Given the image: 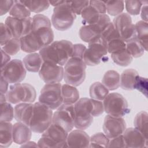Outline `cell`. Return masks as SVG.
<instances>
[{
    "mask_svg": "<svg viewBox=\"0 0 148 148\" xmlns=\"http://www.w3.org/2000/svg\"><path fill=\"white\" fill-rule=\"evenodd\" d=\"M73 45L69 40H56L42 48L39 53L43 61L53 62L63 66L71 57Z\"/></svg>",
    "mask_w": 148,
    "mask_h": 148,
    "instance_id": "1",
    "label": "cell"
},
{
    "mask_svg": "<svg viewBox=\"0 0 148 148\" xmlns=\"http://www.w3.org/2000/svg\"><path fill=\"white\" fill-rule=\"evenodd\" d=\"M86 65L83 59L71 57L64 65V80L66 84L80 86L86 79Z\"/></svg>",
    "mask_w": 148,
    "mask_h": 148,
    "instance_id": "2",
    "label": "cell"
},
{
    "mask_svg": "<svg viewBox=\"0 0 148 148\" xmlns=\"http://www.w3.org/2000/svg\"><path fill=\"white\" fill-rule=\"evenodd\" d=\"M52 109L39 102L34 103L33 114L30 123L32 132L42 134L53 122Z\"/></svg>",
    "mask_w": 148,
    "mask_h": 148,
    "instance_id": "3",
    "label": "cell"
},
{
    "mask_svg": "<svg viewBox=\"0 0 148 148\" xmlns=\"http://www.w3.org/2000/svg\"><path fill=\"white\" fill-rule=\"evenodd\" d=\"M83 60L86 65L95 66L106 58L108 52V42L101 36L92 39L88 43Z\"/></svg>",
    "mask_w": 148,
    "mask_h": 148,
    "instance_id": "4",
    "label": "cell"
},
{
    "mask_svg": "<svg viewBox=\"0 0 148 148\" xmlns=\"http://www.w3.org/2000/svg\"><path fill=\"white\" fill-rule=\"evenodd\" d=\"M5 95L7 101L12 104L32 103L36 99V91L34 87L29 83H18L10 85Z\"/></svg>",
    "mask_w": 148,
    "mask_h": 148,
    "instance_id": "5",
    "label": "cell"
},
{
    "mask_svg": "<svg viewBox=\"0 0 148 148\" xmlns=\"http://www.w3.org/2000/svg\"><path fill=\"white\" fill-rule=\"evenodd\" d=\"M71 1H66L63 4L54 7L51 16V24L57 30L64 31L69 29L76 17L71 7Z\"/></svg>",
    "mask_w": 148,
    "mask_h": 148,
    "instance_id": "6",
    "label": "cell"
},
{
    "mask_svg": "<svg viewBox=\"0 0 148 148\" xmlns=\"http://www.w3.org/2000/svg\"><path fill=\"white\" fill-rule=\"evenodd\" d=\"M103 103L104 112L112 116L123 117L130 112L127 100L117 92L109 93Z\"/></svg>",
    "mask_w": 148,
    "mask_h": 148,
    "instance_id": "7",
    "label": "cell"
},
{
    "mask_svg": "<svg viewBox=\"0 0 148 148\" xmlns=\"http://www.w3.org/2000/svg\"><path fill=\"white\" fill-rule=\"evenodd\" d=\"M75 127L79 130H86L93 121L90 98H80L75 104Z\"/></svg>",
    "mask_w": 148,
    "mask_h": 148,
    "instance_id": "8",
    "label": "cell"
},
{
    "mask_svg": "<svg viewBox=\"0 0 148 148\" xmlns=\"http://www.w3.org/2000/svg\"><path fill=\"white\" fill-rule=\"evenodd\" d=\"M61 87L60 83L46 84L40 90L39 102L52 110L58 108L63 103Z\"/></svg>",
    "mask_w": 148,
    "mask_h": 148,
    "instance_id": "9",
    "label": "cell"
},
{
    "mask_svg": "<svg viewBox=\"0 0 148 148\" xmlns=\"http://www.w3.org/2000/svg\"><path fill=\"white\" fill-rule=\"evenodd\" d=\"M112 23L120 38L125 43L136 39L135 26L129 14L121 13L114 18Z\"/></svg>",
    "mask_w": 148,
    "mask_h": 148,
    "instance_id": "10",
    "label": "cell"
},
{
    "mask_svg": "<svg viewBox=\"0 0 148 148\" xmlns=\"http://www.w3.org/2000/svg\"><path fill=\"white\" fill-rule=\"evenodd\" d=\"M74 104L62 103L53 115V123L60 125L68 132L75 127Z\"/></svg>",
    "mask_w": 148,
    "mask_h": 148,
    "instance_id": "11",
    "label": "cell"
},
{
    "mask_svg": "<svg viewBox=\"0 0 148 148\" xmlns=\"http://www.w3.org/2000/svg\"><path fill=\"white\" fill-rule=\"evenodd\" d=\"M27 70L23 62L18 59L10 60L6 65L1 68V74L9 83H20L25 77Z\"/></svg>",
    "mask_w": 148,
    "mask_h": 148,
    "instance_id": "12",
    "label": "cell"
},
{
    "mask_svg": "<svg viewBox=\"0 0 148 148\" xmlns=\"http://www.w3.org/2000/svg\"><path fill=\"white\" fill-rule=\"evenodd\" d=\"M110 19L106 14H101L99 20L92 24L82 25L79 29L80 39L87 43L99 36L107 25L109 24Z\"/></svg>",
    "mask_w": 148,
    "mask_h": 148,
    "instance_id": "13",
    "label": "cell"
},
{
    "mask_svg": "<svg viewBox=\"0 0 148 148\" xmlns=\"http://www.w3.org/2000/svg\"><path fill=\"white\" fill-rule=\"evenodd\" d=\"M38 73L46 84L60 83L64 79L63 66L50 61H43Z\"/></svg>",
    "mask_w": 148,
    "mask_h": 148,
    "instance_id": "14",
    "label": "cell"
},
{
    "mask_svg": "<svg viewBox=\"0 0 148 148\" xmlns=\"http://www.w3.org/2000/svg\"><path fill=\"white\" fill-rule=\"evenodd\" d=\"M5 24L9 28L14 38L20 39L32 30V17L20 19L9 16L6 17Z\"/></svg>",
    "mask_w": 148,
    "mask_h": 148,
    "instance_id": "15",
    "label": "cell"
},
{
    "mask_svg": "<svg viewBox=\"0 0 148 148\" xmlns=\"http://www.w3.org/2000/svg\"><path fill=\"white\" fill-rule=\"evenodd\" d=\"M126 129V123L121 117H114L108 114L104 119L103 130L109 139H112L123 134Z\"/></svg>",
    "mask_w": 148,
    "mask_h": 148,
    "instance_id": "16",
    "label": "cell"
},
{
    "mask_svg": "<svg viewBox=\"0 0 148 148\" xmlns=\"http://www.w3.org/2000/svg\"><path fill=\"white\" fill-rule=\"evenodd\" d=\"M128 148H142L148 146V139L135 128H126L122 134Z\"/></svg>",
    "mask_w": 148,
    "mask_h": 148,
    "instance_id": "17",
    "label": "cell"
},
{
    "mask_svg": "<svg viewBox=\"0 0 148 148\" xmlns=\"http://www.w3.org/2000/svg\"><path fill=\"white\" fill-rule=\"evenodd\" d=\"M68 132L62 127L54 123H51L42 135L46 136L56 142L59 147H68L66 138Z\"/></svg>",
    "mask_w": 148,
    "mask_h": 148,
    "instance_id": "18",
    "label": "cell"
},
{
    "mask_svg": "<svg viewBox=\"0 0 148 148\" xmlns=\"http://www.w3.org/2000/svg\"><path fill=\"white\" fill-rule=\"evenodd\" d=\"M33 110L34 104L32 103H17L14 108V118L17 122H21L29 126Z\"/></svg>",
    "mask_w": 148,
    "mask_h": 148,
    "instance_id": "19",
    "label": "cell"
},
{
    "mask_svg": "<svg viewBox=\"0 0 148 148\" xmlns=\"http://www.w3.org/2000/svg\"><path fill=\"white\" fill-rule=\"evenodd\" d=\"M90 138L88 135L82 130H72L68 134L66 138L67 146L89 147Z\"/></svg>",
    "mask_w": 148,
    "mask_h": 148,
    "instance_id": "20",
    "label": "cell"
},
{
    "mask_svg": "<svg viewBox=\"0 0 148 148\" xmlns=\"http://www.w3.org/2000/svg\"><path fill=\"white\" fill-rule=\"evenodd\" d=\"M32 132L29 126L21 122H17L13 125V139L17 145H23L30 140Z\"/></svg>",
    "mask_w": 148,
    "mask_h": 148,
    "instance_id": "21",
    "label": "cell"
},
{
    "mask_svg": "<svg viewBox=\"0 0 148 148\" xmlns=\"http://www.w3.org/2000/svg\"><path fill=\"white\" fill-rule=\"evenodd\" d=\"M20 40L21 50L25 53H35L36 51H39L42 48L36 35L32 30L22 36Z\"/></svg>",
    "mask_w": 148,
    "mask_h": 148,
    "instance_id": "22",
    "label": "cell"
},
{
    "mask_svg": "<svg viewBox=\"0 0 148 148\" xmlns=\"http://www.w3.org/2000/svg\"><path fill=\"white\" fill-rule=\"evenodd\" d=\"M23 62L27 71L31 72H38L43 60L39 53L35 52L26 55L23 58Z\"/></svg>",
    "mask_w": 148,
    "mask_h": 148,
    "instance_id": "23",
    "label": "cell"
},
{
    "mask_svg": "<svg viewBox=\"0 0 148 148\" xmlns=\"http://www.w3.org/2000/svg\"><path fill=\"white\" fill-rule=\"evenodd\" d=\"M0 147H8L13 142V124L10 122H0Z\"/></svg>",
    "mask_w": 148,
    "mask_h": 148,
    "instance_id": "24",
    "label": "cell"
},
{
    "mask_svg": "<svg viewBox=\"0 0 148 148\" xmlns=\"http://www.w3.org/2000/svg\"><path fill=\"white\" fill-rule=\"evenodd\" d=\"M139 75L138 72L134 69H127L124 71L120 76V86L125 90H134L136 77Z\"/></svg>",
    "mask_w": 148,
    "mask_h": 148,
    "instance_id": "25",
    "label": "cell"
},
{
    "mask_svg": "<svg viewBox=\"0 0 148 148\" xmlns=\"http://www.w3.org/2000/svg\"><path fill=\"white\" fill-rule=\"evenodd\" d=\"M63 103L75 104L80 98V94L77 88L72 85L64 84L61 87Z\"/></svg>",
    "mask_w": 148,
    "mask_h": 148,
    "instance_id": "26",
    "label": "cell"
},
{
    "mask_svg": "<svg viewBox=\"0 0 148 148\" xmlns=\"http://www.w3.org/2000/svg\"><path fill=\"white\" fill-rule=\"evenodd\" d=\"M102 83L109 91L115 90L120 87V75L114 70H109L104 74Z\"/></svg>",
    "mask_w": 148,
    "mask_h": 148,
    "instance_id": "27",
    "label": "cell"
},
{
    "mask_svg": "<svg viewBox=\"0 0 148 148\" xmlns=\"http://www.w3.org/2000/svg\"><path fill=\"white\" fill-rule=\"evenodd\" d=\"M136 39L143 46L145 51L147 50L148 42V25L147 22L143 20L138 21L135 24Z\"/></svg>",
    "mask_w": 148,
    "mask_h": 148,
    "instance_id": "28",
    "label": "cell"
},
{
    "mask_svg": "<svg viewBox=\"0 0 148 148\" xmlns=\"http://www.w3.org/2000/svg\"><path fill=\"white\" fill-rule=\"evenodd\" d=\"M82 23L83 25L92 24L97 23L101 16V14L91 5H89L82 11Z\"/></svg>",
    "mask_w": 148,
    "mask_h": 148,
    "instance_id": "29",
    "label": "cell"
},
{
    "mask_svg": "<svg viewBox=\"0 0 148 148\" xmlns=\"http://www.w3.org/2000/svg\"><path fill=\"white\" fill-rule=\"evenodd\" d=\"M89 94L91 98L103 101L109 94V90L102 83L96 82L90 86Z\"/></svg>",
    "mask_w": 148,
    "mask_h": 148,
    "instance_id": "30",
    "label": "cell"
},
{
    "mask_svg": "<svg viewBox=\"0 0 148 148\" xmlns=\"http://www.w3.org/2000/svg\"><path fill=\"white\" fill-rule=\"evenodd\" d=\"M148 114L146 111H141L136 114L134 118V124L136 129L139 131L148 139L147 122Z\"/></svg>",
    "mask_w": 148,
    "mask_h": 148,
    "instance_id": "31",
    "label": "cell"
},
{
    "mask_svg": "<svg viewBox=\"0 0 148 148\" xmlns=\"http://www.w3.org/2000/svg\"><path fill=\"white\" fill-rule=\"evenodd\" d=\"M29 10L21 2V1H14V3L9 12V16L17 18H25L31 16Z\"/></svg>",
    "mask_w": 148,
    "mask_h": 148,
    "instance_id": "32",
    "label": "cell"
},
{
    "mask_svg": "<svg viewBox=\"0 0 148 148\" xmlns=\"http://www.w3.org/2000/svg\"><path fill=\"white\" fill-rule=\"evenodd\" d=\"M31 12L40 13L49 8L50 3L48 1H21Z\"/></svg>",
    "mask_w": 148,
    "mask_h": 148,
    "instance_id": "33",
    "label": "cell"
},
{
    "mask_svg": "<svg viewBox=\"0 0 148 148\" xmlns=\"http://www.w3.org/2000/svg\"><path fill=\"white\" fill-rule=\"evenodd\" d=\"M126 50L132 58L140 57L144 54L145 51L142 44L136 39L126 43Z\"/></svg>",
    "mask_w": 148,
    "mask_h": 148,
    "instance_id": "34",
    "label": "cell"
},
{
    "mask_svg": "<svg viewBox=\"0 0 148 148\" xmlns=\"http://www.w3.org/2000/svg\"><path fill=\"white\" fill-rule=\"evenodd\" d=\"M110 56L113 61L115 64L122 66H128L131 63L133 60L132 57L126 49L120 52L110 54Z\"/></svg>",
    "mask_w": 148,
    "mask_h": 148,
    "instance_id": "35",
    "label": "cell"
},
{
    "mask_svg": "<svg viewBox=\"0 0 148 148\" xmlns=\"http://www.w3.org/2000/svg\"><path fill=\"white\" fill-rule=\"evenodd\" d=\"M107 13L113 16L121 14L124 8L123 1H105Z\"/></svg>",
    "mask_w": 148,
    "mask_h": 148,
    "instance_id": "36",
    "label": "cell"
},
{
    "mask_svg": "<svg viewBox=\"0 0 148 148\" xmlns=\"http://www.w3.org/2000/svg\"><path fill=\"white\" fill-rule=\"evenodd\" d=\"M110 139L103 132H97L92 135L90 138L89 147H108Z\"/></svg>",
    "mask_w": 148,
    "mask_h": 148,
    "instance_id": "37",
    "label": "cell"
},
{
    "mask_svg": "<svg viewBox=\"0 0 148 148\" xmlns=\"http://www.w3.org/2000/svg\"><path fill=\"white\" fill-rule=\"evenodd\" d=\"M0 122H10L14 118V108L9 102L1 103Z\"/></svg>",
    "mask_w": 148,
    "mask_h": 148,
    "instance_id": "38",
    "label": "cell"
},
{
    "mask_svg": "<svg viewBox=\"0 0 148 148\" xmlns=\"http://www.w3.org/2000/svg\"><path fill=\"white\" fill-rule=\"evenodd\" d=\"M1 49L9 56L16 54L21 49L20 39L13 37L7 43L2 46Z\"/></svg>",
    "mask_w": 148,
    "mask_h": 148,
    "instance_id": "39",
    "label": "cell"
},
{
    "mask_svg": "<svg viewBox=\"0 0 148 148\" xmlns=\"http://www.w3.org/2000/svg\"><path fill=\"white\" fill-rule=\"evenodd\" d=\"M126 49V43L120 38H116L108 42V52L110 54L120 52Z\"/></svg>",
    "mask_w": 148,
    "mask_h": 148,
    "instance_id": "40",
    "label": "cell"
},
{
    "mask_svg": "<svg viewBox=\"0 0 148 148\" xmlns=\"http://www.w3.org/2000/svg\"><path fill=\"white\" fill-rule=\"evenodd\" d=\"M145 1H124L125 9L128 13V14L131 15H138Z\"/></svg>",
    "mask_w": 148,
    "mask_h": 148,
    "instance_id": "41",
    "label": "cell"
},
{
    "mask_svg": "<svg viewBox=\"0 0 148 148\" xmlns=\"http://www.w3.org/2000/svg\"><path fill=\"white\" fill-rule=\"evenodd\" d=\"M0 45L3 46L13 38V34L9 28L3 23L0 24Z\"/></svg>",
    "mask_w": 148,
    "mask_h": 148,
    "instance_id": "42",
    "label": "cell"
},
{
    "mask_svg": "<svg viewBox=\"0 0 148 148\" xmlns=\"http://www.w3.org/2000/svg\"><path fill=\"white\" fill-rule=\"evenodd\" d=\"M107 42L112 39L120 38L112 22H110L100 35Z\"/></svg>",
    "mask_w": 148,
    "mask_h": 148,
    "instance_id": "43",
    "label": "cell"
},
{
    "mask_svg": "<svg viewBox=\"0 0 148 148\" xmlns=\"http://www.w3.org/2000/svg\"><path fill=\"white\" fill-rule=\"evenodd\" d=\"M147 79L140 76L139 75L137 76L136 77L134 89H136L140 91L142 94H143L146 98L147 97Z\"/></svg>",
    "mask_w": 148,
    "mask_h": 148,
    "instance_id": "44",
    "label": "cell"
},
{
    "mask_svg": "<svg viewBox=\"0 0 148 148\" xmlns=\"http://www.w3.org/2000/svg\"><path fill=\"white\" fill-rule=\"evenodd\" d=\"M91 109V114L93 117L101 116L104 112L103 103L102 101L90 98Z\"/></svg>",
    "mask_w": 148,
    "mask_h": 148,
    "instance_id": "45",
    "label": "cell"
},
{
    "mask_svg": "<svg viewBox=\"0 0 148 148\" xmlns=\"http://www.w3.org/2000/svg\"><path fill=\"white\" fill-rule=\"evenodd\" d=\"M71 7L77 15L81 14L82 11L89 5V1H71Z\"/></svg>",
    "mask_w": 148,
    "mask_h": 148,
    "instance_id": "46",
    "label": "cell"
},
{
    "mask_svg": "<svg viewBox=\"0 0 148 148\" xmlns=\"http://www.w3.org/2000/svg\"><path fill=\"white\" fill-rule=\"evenodd\" d=\"M39 147H59L58 145L50 138L42 135L37 143Z\"/></svg>",
    "mask_w": 148,
    "mask_h": 148,
    "instance_id": "47",
    "label": "cell"
},
{
    "mask_svg": "<svg viewBox=\"0 0 148 148\" xmlns=\"http://www.w3.org/2000/svg\"><path fill=\"white\" fill-rule=\"evenodd\" d=\"M86 49V46L81 43L73 45L71 57H77L83 60V56Z\"/></svg>",
    "mask_w": 148,
    "mask_h": 148,
    "instance_id": "48",
    "label": "cell"
},
{
    "mask_svg": "<svg viewBox=\"0 0 148 148\" xmlns=\"http://www.w3.org/2000/svg\"><path fill=\"white\" fill-rule=\"evenodd\" d=\"M14 3V1L5 0L0 2V15L3 16L9 12Z\"/></svg>",
    "mask_w": 148,
    "mask_h": 148,
    "instance_id": "49",
    "label": "cell"
},
{
    "mask_svg": "<svg viewBox=\"0 0 148 148\" xmlns=\"http://www.w3.org/2000/svg\"><path fill=\"white\" fill-rule=\"evenodd\" d=\"M108 147H125V144L123 135H121L110 139Z\"/></svg>",
    "mask_w": 148,
    "mask_h": 148,
    "instance_id": "50",
    "label": "cell"
},
{
    "mask_svg": "<svg viewBox=\"0 0 148 148\" xmlns=\"http://www.w3.org/2000/svg\"><path fill=\"white\" fill-rule=\"evenodd\" d=\"M89 3L93 6L101 14H106V8L105 1H89Z\"/></svg>",
    "mask_w": 148,
    "mask_h": 148,
    "instance_id": "51",
    "label": "cell"
},
{
    "mask_svg": "<svg viewBox=\"0 0 148 148\" xmlns=\"http://www.w3.org/2000/svg\"><path fill=\"white\" fill-rule=\"evenodd\" d=\"M9 83L2 76H1V94H6L9 87Z\"/></svg>",
    "mask_w": 148,
    "mask_h": 148,
    "instance_id": "52",
    "label": "cell"
},
{
    "mask_svg": "<svg viewBox=\"0 0 148 148\" xmlns=\"http://www.w3.org/2000/svg\"><path fill=\"white\" fill-rule=\"evenodd\" d=\"M147 3L146 4H143L142 6L141 10H140V16L143 21L147 22Z\"/></svg>",
    "mask_w": 148,
    "mask_h": 148,
    "instance_id": "53",
    "label": "cell"
},
{
    "mask_svg": "<svg viewBox=\"0 0 148 148\" xmlns=\"http://www.w3.org/2000/svg\"><path fill=\"white\" fill-rule=\"evenodd\" d=\"M1 53H2V65H1V68H2L3 66H4L5 65H6L10 61V57L9 54L6 53L2 49H1Z\"/></svg>",
    "mask_w": 148,
    "mask_h": 148,
    "instance_id": "54",
    "label": "cell"
},
{
    "mask_svg": "<svg viewBox=\"0 0 148 148\" xmlns=\"http://www.w3.org/2000/svg\"><path fill=\"white\" fill-rule=\"evenodd\" d=\"M39 147L37 143H36L35 142H32V141H30V140L21 145V147Z\"/></svg>",
    "mask_w": 148,
    "mask_h": 148,
    "instance_id": "55",
    "label": "cell"
},
{
    "mask_svg": "<svg viewBox=\"0 0 148 148\" xmlns=\"http://www.w3.org/2000/svg\"><path fill=\"white\" fill-rule=\"evenodd\" d=\"M65 1H49V3H50V5L54 7H56L63 4L65 2Z\"/></svg>",
    "mask_w": 148,
    "mask_h": 148,
    "instance_id": "56",
    "label": "cell"
},
{
    "mask_svg": "<svg viewBox=\"0 0 148 148\" xmlns=\"http://www.w3.org/2000/svg\"><path fill=\"white\" fill-rule=\"evenodd\" d=\"M1 103H4L7 102V99H6V97L5 94H1Z\"/></svg>",
    "mask_w": 148,
    "mask_h": 148,
    "instance_id": "57",
    "label": "cell"
}]
</instances>
